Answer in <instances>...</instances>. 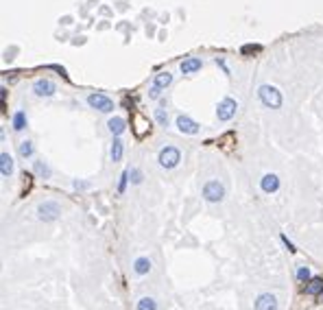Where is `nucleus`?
Listing matches in <instances>:
<instances>
[{"instance_id": "f257e3e1", "label": "nucleus", "mask_w": 323, "mask_h": 310, "mask_svg": "<svg viewBox=\"0 0 323 310\" xmlns=\"http://www.w3.org/2000/svg\"><path fill=\"white\" fill-rule=\"evenodd\" d=\"M258 98H260L262 105L269 107V110H280V107L284 105L282 92H280L275 86H260L258 88Z\"/></svg>"}, {"instance_id": "f03ea898", "label": "nucleus", "mask_w": 323, "mask_h": 310, "mask_svg": "<svg viewBox=\"0 0 323 310\" xmlns=\"http://www.w3.org/2000/svg\"><path fill=\"white\" fill-rule=\"evenodd\" d=\"M62 217V205L57 203V201L48 199V201H42L40 205H37V219L44 221V223H53V221H57Z\"/></svg>"}, {"instance_id": "7ed1b4c3", "label": "nucleus", "mask_w": 323, "mask_h": 310, "mask_svg": "<svg viewBox=\"0 0 323 310\" xmlns=\"http://www.w3.org/2000/svg\"><path fill=\"white\" fill-rule=\"evenodd\" d=\"M179 162H181V151L177 147H164L162 151L157 153V164H160L162 168H166V171L179 166Z\"/></svg>"}, {"instance_id": "20e7f679", "label": "nucleus", "mask_w": 323, "mask_h": 310, "mask_svg": "<svg viewBox=\"0 0 323 310\" xmlns=\"http://www.w3.org/2000/svg\"><path fill=\"white\" fill-rule=\"evenodd\" d=\"M201 195H203V199L210 201V203H221V201L225 199V186H223L221 181L212 179V181H208V184L203 186Z\"/></svg>"}, {"instance_id": "39448f33", "label": "nucleus", "mask_w": 323, "mask_h": 310, "mask_svg": "<svg viewBox=\"0 0 323 310\" xmlns=\"http://www.w3.org/2000/svg\"><path fill=\"white\" fill-rule=\"evenodd\" d=\"M87 105H90L92 110H96V111H103V114H111V111L116 110L114 101H111L109 96H105V94H101V92L90 94V96H87Z\"/></svg>"}, {"instance_id": "423d86ee", "label": "nucleus", "mask_w": 323, "mask_h": 310, "mask_svg": "<svg viewBox=\"0 0 323 310\" xmlns=\"http://www.w3.org/2000/svg\"><path fill=\"white\" fill-rule=\"evenodd\" d=\"M236 111H238V103L234 101V98H223L216 107V118L223 120V123H227V120H232L234 116H236Z\"/></svg>"}, {"instance_id": "0eeeda50", "label": "nucleus", "mask_w": 323, "mask_h": 310, "mask_svg": "<svg viewBox=\"0 0 323 310\" xmlns=\"http://www.w3.org/2000/svg\"><path fill=\"white\" fill-rule=\"evenodd\" d=\"M175 125H177V129H179L181 133H186V135H196V133L201 131L199 123H196V120H193L190 116H186V114H179V116H177Z\"/></svg>"}, {"instance_id": "6e6552de", "label": "nucleus", "mask_w": 323, "mask_h": 310, "mask_svg": "<svg viewBox=\"0 0 323 310\" xmlns=\"http://www.w3.org/2000/svg\"><path fill=\"white\" fill-rule=\"evenodd\" d=\"M280 186H282V181H280V177L275 175V173H266V175H262L260 190L264 192V195H275V192L280 190Z\"/></svg>"}, {"instance_id": "1a4fd4ad", "label": "nucleus", "mask_w": 323, "mask_h": 310, "mask_svg": "<svg viewBox=\"0 0 323 310\" xmlns=\"http://www.w3.org/2000/svg\"><path fill=\"white\" fill-rule=\"evenodd\" d=\"M33 92H35V96H40V98H48L57 92V86H55L50 79H37L35 86H33Z\"/></svg>"}, {"instance_id": "9d476101", "label": "nucleus", "mask_w": 323, "mask_h": 310, "mask_svg": "<svg viewBox=\"0 0 323 310\" xmlns=\"http://www.w3.org/2000/svg\"><path fill=\"white\" fill-rule=\"evenodd\" d=\"M256 310H278V297L273 293H262L254 304Z\"/></svg>"}, {"instance_id": "9b49d317", "label": "nucleus", "mask_w": 323, "mask_h": 310, "mask_svg": "<svg viewBox=\"0 0 323 310\" xmlns=\"http://www.w3.org/2000/svg\"><path fill=\"white\" fill-rule=\"evenodd\" d=\"M149 131H151V123H149V118H144L142 114H135L133 116V133H135V138H144V135H149Z\"/></svg>"}, {"instance_id": "f8f14e48", "label": "nucleus", "mask_w": 323, "mask_h": 310, "mask_svg": "<svg viewBox=\"0 0 323 310\" xmlns=\"http://www.w3.org/2000/svg\"><path fill=\"white\" fill-rule=\"evenodd\" d=\"M151 269H153V265H151V260H149L147 256H140V258H135L133 260V273L135 275H149L151 273Z\"/></svg>"}, {"instance_id": "ddd939ff", "label": "nucleus", "mask_w": 323, "mask_h": 310, "mask_svg": "<svg viewBox=\"0 0 323 310\" xmlns=\"http://www.w3.org/2000/svg\"><path fill=\"white\" fill-rule=\"evenodd\" d=\"M123 155H125V142L120 140V135H114V140H111V149H109L111 162H120Z\"/></svg>"}, {"instance_id": "4468645a", "label": "nucleus", "mask_w": 323, "mask_h": 310, "mask_svg": "<svg viewBox=\"0 0 323 310\" xmlns=\"http://www.w3.org/2000/svg\"><path fill=\"white\" fill-rule=\"evenodd\" d=\"M201 66H203V62H201L199 57H188V59H184V62L179 64V68H181V72L184 74H194V72H199L201 70Z\"/></svg>"}, {"instance_id": "2eb2a0df", "label": "nucleus", "mask_w": 323, "mask_h": 310, "mask_svg": "<svg viewBox=\"0 0 323 310\" xmlns=\"http://www.w3.org/2000/svg\"><path fill=\"white\" fill-rule=\"evenodd\" d=\"M0 175H2V177H11L13 175V157L7 151L0 153Z\"/></svg>"}, {"instance_id": "dca6fc26", "label": "nucleus", "mask_w": 323, "mask_h": 310, "mask_svg": "<svg viewBox=\"0 0 323 310\" xmlns=\"http://www.w3.org/2000/svg\"><path fill=\"white\" fill-rule=\"evenodd\" d=\"M321 290H323V278H312L310 282H306V286H303V293L312 295V297H319Z\"/></svg>"}, {"instance_id": "f3484780", "label": "nucleus", "mask_w": 323, "mask_h": 310, "mask_svg": "<svg viewBox=\"0 0 323 310\" xmlns=\"http://www.w3.org/2000/svg\"><path fill=\"white\" fill-rule=\"evenodd\" d=\"M107 129H109L111 135H120L125 129H127V125H125V120L120 118V116H111V118L107 120Z\"/></svg>"}, {"instance_id": "a211bd4d", "label": "nucleus", "mask_w": 323, "mask_h": 310, "mask_svg": "<svg viewBox=\"0 0 323 310\" xmlns=\"http://www.w3.org/2000/svg\"><path fill=\"white\" fill-rule=\"evenodd\" d=\"M33 173H35L37 177H42V179H50V175H53L50 166L46 162H42V159H35V162H33Z\"/></svg>"}, {"instance_id": "6ab92c4d", "label": "nucleus", "mask_w": 323, "mask_h": 310, "mask_svg": "<svg viewBox=\"0 0 323 310\" xmlns=\"http://www.w3.org/2000/svg\"><path fill=\"white\" fill-rule=\"evenodd\" d=\"M11 125H13V129L16 131H24L26 129V125H29V120H26V114L24 111H16L13 114V118H11Z\"/></svg>"}, {"instance_id": "aec40b11", "label": "nucleus", "mask_w": 323, "mask_h": 310, "mask_svg": "<svg viewBox=\"0 0 323 310\" xmlns=\"http://www.w3.org/2000/svg\"><path fill=\"white\" fill-rule=\"evenodd\" d=\"M18 153H20V157H22V159H31V157H33V153H35V147H33L31 140H22L20 147H18Z\"/></svg>"}, {"instance_id": "412c9836", "label": "nucleus", "mask_w": 323, "mask_h": 310, "mask_svg": "<svg viewBox=\"0 0 323 310\" xmlns=\"http://www.w3.org/2000/svg\"><path fill=\"white\" fill-rule=\"evenodd\" d=\"M153 83H155V86H160L162 90H164V88H168L172 83V74L171 72H157L155 79H153Z\"/></svg>"}, {"instance_id": "4be33fe9", "label": "nucleus", "mask_w": 323, "mask_h": 310, "mask_svg": "<svg viewBox=\"0 0 323 310\" xmlns=\"http://www.w3.org/2000/svg\"><path fill=\"white\" fill-rule=\"evenodd\" d=\"M135 310H157V302L153 297H142L138 302V306H135Z\"/></svg>"}, {"instance_id": "5701e85b", "label": "nucleus", "mask_w": 323, "mask_h": 310, "mask_svg": "<svg viewBox=\"0 0 323 310\" xmlns=\"http://www.w3.org/2000/svg\"><path fill=\"white\" fill-rule=\"evenodd\" d=\"M129 179L133 186H140L144 181V173L140 171V168H129Z\"/></svg>"}, {"instance_id": "b1692460", "label": "nucleus", "mask_w": 323, "mask_h": 310, "mask_svg": "<svg viewBox=\"0 0 323 310\" xmlns=\"http://www.w3.org/2000/svg\"><path fill=\"white\" fill-rule=\"evenodd\" d=\"M297 280H299V282H310V280H312V271L308 269V266L299 265V266H297Z\"/></svg>"}, {"instance_id": "393cba45", "label": "nucleus", "mask_w": 323, "mask_h": 310, "mask_svg": "<svg viewBox=\"0 0 323 310\" xmlns=\"http://www.w3.org/2000/svg\"><path fill=\"white\" fill-rule=\"evenodd\" d=\"M155 120H157V125L160 127H168V114H166L164 107H157L155 110Z\"/></svg>"}, {"instance_id": "a878e982", "label": "nucleus", "mask_w": 323, "mask_h": 310, "mask_svg": "<svg viewBox=\"0 0 323 310\" xmlns=\"http://www.w3.org/2000/svg\"><path fill=\"white\" fill-rule=\"evenodd\" d=\"M129 171H125L123 175H120V179H118V195H125V190H127V184H129Z\"/></svg>"}, {"instance_id": "bb28decb", "label": "nucleus", "mask_w": 323, "mask_h": 310, "mask_svg": "<svg viewBox=\"0 0 323 310\" xmlns=\"http://www.w3.org/2000/svg\"><path fill=\"white\" fill-rule=\"evenodd\" d=\"M160 94H162V88L153 83V86H151V90H149V98H160Z\"/></svg>"}, {"instance_id": "cd10ccee", "label": "nucleus", "mask_w": 323, "mask_h": 310, "mask_svg": "<svg viewBox=\"0 0 323 310\" xmlns=\"http://www.w3.org/2000/svg\"><path fill=\"white\" fill-rule=\"evenodd\" d=\"M72 186L77 188V190H87V188H90V181H74Z\"/></svg>"}, {"instance_id": "c85d7f7f", "label": "nucleus", "mask_w": 323, "mask_h": 310, "mask_svg": "<svg viewBox=\"0 0 323 310\" xmlns=\"http://www.w3.org/2000/svg\"><path fill=\"white\" fill-rule=\"evenodd\" d=\"M280 238H282V243H284V245H286V249H288V251H293V253H295V245H293V243L288 241V238L284 236V234H282V236H280Z\"/></svg>"}, {"instance_id": "c756f323", "label": "nucleus", "mask_w": 323, "mask_h": 310, "mask_svg": "<svg viewBox=\"0 0 323 310\" xmlns=\"http://www.w3.org/2000/svg\"><path fill=\"white\" fill-rule=\"evenodd\" d=\"M260 50V46H242V53H256Z\"/></svg>"}, {"instance_id": "7c9ffc66", "label": "nucleus", "mask_w": 323, "mask_h": 310, "mask_svg": "<svg viewBox=\"0 0 323 310\" xmlns=\"http://www.w3.org/2000/svg\"><path fill=\"white\" fill-rule=\"evenodd\" d=\"M50 68H53V70H57V72L62 74V77H68V74H65V68H62V66H50Z\"/></svg>"}, {"instance_id": "2f4dec72", "label": "nucleus", "mask_w": 323, "mask_h": 310, "mask_svg": "<svg viewBox=\"0 0 323 310\" xmlns=\"http://www.w3.org/2000/svg\"><path fill=\"white\" fill-rule=\"evenodd\" d=\"M319 299H321V302H323V290H321V293H319Z\"/></svg>"}]
</instances>
